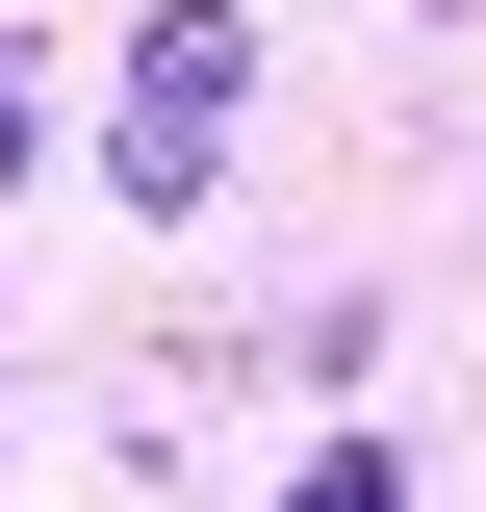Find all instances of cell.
I'll return each instance as SVG.
<instances>
[{
    "label": "cell",
    "instance_id": "1",
    "mask_svg": "<svg viewBox=\"0 0 486 512\" xmlns=\"http://www.w3.org/2000/svg\"><path fill=\"white\" fill-rule=\"evenodd\" d=\"M231 128H256V0H154L128 77H103V180H128V205H205Z\"/></svg>",
    "mask_w": 486,
    "mask_h": 512
},
{
    "label": "cell",
    "instance_id": "2",
    "mask_svg": "<svg viewBox=\"0 0 486 512\" xmlns=\"http://www.w3.org/2000/svg\"><path fill=\"white\" fill-rule=\"evenodd\" d=\"M282 512H410V436H333V461H282Z\"/></svg>",
    "mask_w": 486,
    "mask_h": 512
},
{
    "label": "cell",
    "instance_id": "3",
    "mask_svg": "<svg viewBox=\"0 0 486 512\" xmlns=\"http://www.w3.org/2000/svg\"><path fill=\"white\" fill-rule=\"evenodd\" d=\"M26 128H52V103H26V52H0V180H26Z\"/></svg>",
    "mask_w": 486,
    "mask_h": 512
}]
</instances>
